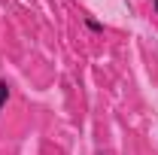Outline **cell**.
I'll return each instance as SVG.
<instances>
[{
    "label": "cell",
    "mask_w": 158,
    "mask_h": 155,
    "mask_svg": "<svg viewBox=\"0 0 158 155\" xmlns=\"http://www.w3.org/2000/svg\"><path fill=\"white\" fill-rule=\"evenodd\" d=\"M85 27H88V31H103V24H100V21H94V19H85Z\"/></svg>",
    "instance_id": "obj_2"
},
{
    "label": "cell",
    "mask_w": 158,
    "mask_h": 155,
    "mask_svg": "<svg viewBox=\"0 0 158 155\" xmlns=\"http://www.w3.org/2000/svg\"><path fill=\"white\" fill-rule=\"evenodd\" d=\"M6 100H9V85H6V82H0V110L6 107Z\"/></svg>",
    "instance_id": "obj_1"
},
{
    "label": "cell",
    "mask_w": 158,
    "mask_h": 155,
    "mask_svg": "<svg viewBox=\"0 0 158 155\" xmlns=\"http://www.w3.org/2000/svg\"><path fill=\"white\" fill-rule=\"evenodd\" d=\"M152 6H155V12H158V0H152Z\"/></svg>",
    "instance_id": "obj_3"
}]
</instances>
